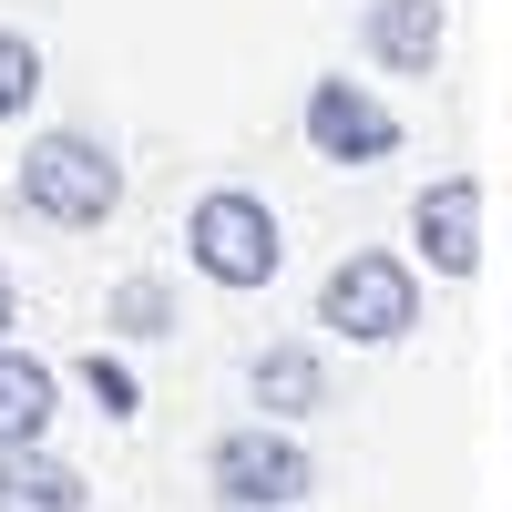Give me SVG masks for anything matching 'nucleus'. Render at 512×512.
<instances>
[{
    "label": "nucleus",
    "mask_w": 512,
    "mask_h": 512,
    "mask_svg": "<svg viewBox=\"0 0 512 512\" xmlns=\"http://www.w3.org/2000/svg\"><path fill=\"white\" fill-rule=\"evenodd\" d=\"M123 328H164V287H123Z\"/></svg>",
    "instance_id": "13"
},
{
    "label": "nucleus",
    "mask_w": 512,
    "mask_h": 512,
    "mask_svg": "<svg viewBox=\"0 0 512 512\" xmlns=\"http://www.w3.org/2000/svg\"><path fill=\"white\" fill-rule=\"evenodd\" d=\"M369 52L390 72H431L441 62V0H369Z\"/></svg>",
    "instance_id": "8"
},
{
    "label": "nucleus",
    "mask_w": 512,
    "mask_h": 512,
    "mask_svg": "<svg viewBox=\"0 0 512 512\" xmlns=\"http://www.w3.org/2000/svg\"><path fill=\"white\" fill-rule=\"evenodd\" d=\"M31 93H41V52H31L21 31H0V123H11Z\"/></svg>",
    "instance_id": "11"
},
{
    "label": "nucleus",
    "mask_w": 512,
    "mask_h": 512,
    "mask_svg": "<svg viewBox=\"0 0 512 512\" xmlns=\"http://www.w3.org/2000/svg\"><path fill=\"white\" fill-rule=\"evenodd\" d=\"M410 226H420V246H431L441 277H472V267H482V185H472V175H441L431 195H420Z\"/></svg>",
    "instance_id": "6"
},
{
    "label": "nucleus",
    "mask_w": 512,
    "mask_h": 512,
    "mask_svg": "<svg viewBox=\"0 0 512 512\" xmlns=\"http://www.w3.org/2000/svg\"><path fill=\"white\" fill-rule=\"evenodd\" d=\"M52 390H62V379L41 369V359H21L11 338H0V451H11V441H41V431H52Z\"/></svg>",
    "instance_id": "9"
},
{
    "label": "nucleus",
    "mask_w": 512,
    "mask_h": 512,
    "mask_svg": "<svg viewBox=\"0 0 512 512\" xmlns=\"http://www.w3.org/2000/svg\"><path fill=\"white\" fill-rule=\"evenodd\" d=\"M216 502H236V512H277V502H308V451L297 441H277V431H226L216 441Z\"/></svg>",
    "instance_id": "4"
},
{
    "label": "nucleus",
    "mask_w": 512,
    "mask_h": 512,
    "mask_svg": "<svg viewBox=\"0 0 512 512\" xmlns=\"http://www.w3.org/2000/svg\"><path fill=\"white\" fill-rule=\"evenodd\" d=\"M185 256H195L216 287H267V277H277V216H267L256 195L216 185V195L195 205V226H185Z\"/></svg>",
    "instance_id": "3"
},
{
    "label": "nucleus",
    "mask_w": 512,
    "mask_h": 512,
    "mask_svg": "<svg viewBox=\"0 0 512 512\" xmlns=\"http://www.w3.org/2000/svg\"><path fill=\"white\" fill-rule=\"evenodd\" d=\"M0 512H82V472L52 461L41 441H11L0 451Z\"/></svg>",
    "instance_id": "7"
},
{
    "label": "nucleus",
    "mask_w": 512,
    "mask_h": 512,
    "mask_svg": "<svg viewBox=\"0 0 512 512\" xmlns=\"http://www.w3.org/2000/svg\"><path fill=\"white\" fill-rule=\"evenodd\" d=\"M0 338H11V277H0Z\"/></svg>",
    "instance_id": "14"
},
{
    "label": "nucleus",
    "mask_w": 512,
    "mask_h": 512,
    "mask_svg": "<svg viewBox=\"0 0 512 512\" xmlns=\"http://www.w3.org/2000/svg\"><path fill=\"white\" fill-rule=\"evenodd\" d=\"M82 379H93V400H103L113 420H134V400H144V390H134V369H123V359H103V349H93V359H82Z\"/></svg>",
    "instance_id": "12"
},
{
    "label": "nucleus",
    "mask_w": 512,
    "mask_h": 512,
    "mask_svg": "<svg viewBox=\"0 0 512 512\" xmlns=\"http://www.w3.org/2000/svg\"><path fill=\"white\" fill-rule=\"evenodd\" d=\"M308 144L328 164H379V154L400 144V113L369 103L359 82H318V93H308Z\"/></svg>",
    "instance_id": "5"
},
{
    "label": "nucleus",
    "mask_w": 512,
    "mask_h": 512,
    "mask_svg": "<svg viewBox=\"0 0 512 512\" xmlns=\"http://www.w3.org/2000/svg\"><path fill=\"white\" fill-rule=\"evenodd\" d=\"M318 390H328V379H318L308 349H267V359H256V400H267V410H318Z\"/></svg>",
    "instance_id": "10"
},
{
    "label": "nucleus",
    "mask_w": 512,
    "mask_h": 512,
    "mask_svg": "<svg viewBox=\"0 0 512 512\" xmlns=\"http://www.w3.org/2000/svg\"><path fill=\"white\" fill-rule=\"evenodd\" d=\"M318 318L338 338H359V349H390V338L420 328V277L400 256H338L328 287H318Z\"/></svg>",
    "instance_id": "2"
},
{
    "label": "nucleus",
    "mask_w": 512,
    "mask_h": 512,
    "mask_svg": "<svg viewBox=\"0 0 512 512\" xmlns=\"http://www.w3.org/2000/svg\"><path fill=\"white\" fill-rule=\"evenodd\" d=\"M11 195L31 205L41 226H103L113 205H123V164H113L103 144H82V134H41V144L21 154Z\"/></svg>",
    "instance_id": "1"
}]
</instances>
